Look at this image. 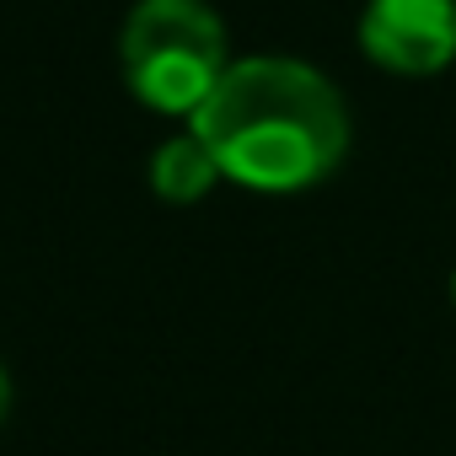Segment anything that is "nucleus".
Wrapping results in <instances>:
<instances>
[{
	"label": "nucleus",
	"instance_id": "f257e3e1",
	"mask_svg": "<svg viewBox=\"0 0 456 456\" xmlns=\"http://www.w3.org/2000/svg\"><path fill=\"white\" fill-rule=\"evenodd\" d=\"M193 134L215 151L232 183L258 193H296L344 161L349 113L322 70L264 54L220 76V86L193 113Z\"/></svg>",
	"mask_w": 456,
	"mask_h": 456
},
{
	"label": "nucleus",
	"instance_id": "f03ea898",
	"mask_svg": "<svg viewBox=\"0 0 456 456\" xmlns=\"http://www.w3.org/2000/svg\"><path fill=\"white\" fill-rule=\"evenodd\" d=\"M124 76L129 92L156 113H199L204 97L232 70L225 28L204 0H140L124 22Z\"/></svg>",
	"mask_w": 456,
	"mask_h": 456
},
{
	"label": "nucleus",
	"instance_id": "7ed1b4c3",
	"mask_svg": "<svg viewBox=\"0 0 456 456\" xmlns=\"http://www.w3.org/2000/svg\"><path fill=\"white\" fill-rule=\"evenodd\" d=\"M360 49L392 76H435L456 60V0H370Z\"/></svg>",
	"mask_w": 456,
	"mask_h": 456
},
{
	"label": "nucleus",
	"instance_id": "20e7f679",
	"mask_svg": "<svg viewBox=\"0 0 456 456\" xmlns=\"http://www.w3.org/2000/svg\"><path fill=\"white\" fill-rule=\"evenodd\" d=\"M215 177H225V172H220L215 151H209L193 129L177 134V140H167V145L151 156V188H156L161 199H172V204L204 199V193L215 188Z\"/></svg>",
	"mask_w": 456,
	"mask_h": 456
},
{
	"label": "nucleus",
	"instance_id": "39448f33",
	"mask_svg": "<svg viewBox=\"0 0 456 456\" xmlns=\"http://www.w3.org/2000/svg\"><path fill=\"white\" fill-rule=\"evenodd\" d=\"M6 403H12V381H6V370H0V419H6Z\"/></svg>",
	"mask_w": 456,
	"mask_h": 456
},
{
	"label": "nucleus",
	"instance_id": "423d86ee",
	"mask_svg": "<svg viewBox=\"0 0 456 456\" xmlns=\"http://www.w3.org/2000/svg\"><path fill=\"white\" fill-rule=\"evenodd\" d=\"M451 290H456V285H451Z\"/></svg>",
	"mask_w": 456,
	"mask_h": 456
}]
</instances>
